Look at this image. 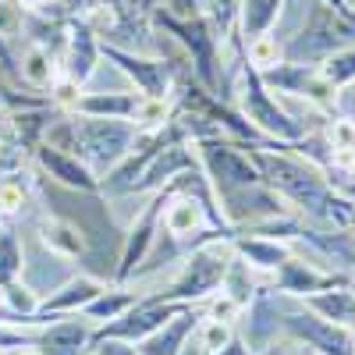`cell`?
<instances>
[{
    "mask_svg": "<svg viewBox=\"0 0 355 355\" xmlns=\"http://www.w3.org/2000/svg\"><path fill=\"white\" fill-rule=\"evenodd\" d=\"M345 46H355V8L341 11L327 0H309L306 25L291 36L288 46H281V61L320 64Z\"/></svg>",
    "mask_w": 355,
    "mask_h": 355,
    "instance_id": "cell-1",
    "label": "cell"
},
{
    "mask_svg": "<svg viewBox=\"0 0 355 355\" xmlns=\"http://www.w3.org/2000/svg\"><path fill=\"white\" fill-rule=\"evenodd\" d=\"M242 78H239V107H242V117L263 135V139H270V142H281V146H291V142H299L306 139V121H299L291 110H284L274 93L263 85L259 71L252 64H245V57H242V64H239Z\"/></svg>",
    "mask_w": 355,
    "mask_h": 355,
    "instance_id": "cell-2",
    "label": "cell"
},
{
    "mask_svg": "<svg viewBox=\"0 0 355 355\" xmlns=\"http://www.w3.org/2000/svg\"><path fill=\"white\" fill-rule=\"evenodd\" d=\"M234 259V249H231V239L224 242H206L199 245L185 266H182V274H178V281L160 291V299H171V302H202V299H210V295L224 284V274H227V263Z\"/></svg>",
    "mask_w": 355,
    "mask_h": 355,
    "instance_id": "cell-3",
    "label": "cell"
},
{
    "mask_svg": "<svg viewBox=\"0 0 355 355\" xmlns=\"http://www.w3.org/2000/svg\"><path fill=\"white\" fill-rule=\"evenodd\" d=\"M196 150H199L206 174L214 178L217 196L239 192V189H249V185H263V174H259V167L249 153V142L239 146V142H227V139H199Z\"/></svg>",
    "mask_w": 355,
    "mask_h": 355,
    "instance_id": "cell-4",
    "label": "cell"
},
{
    "mask_svg": "<svg viewBox=\"0 0 355 355\" xmlns=\"http://www.w3.org/2000/svg\"><path fill=\"white\" fill-rule=\"evenodd\" d=\"M266 89H277L284 96H299L316 110H334L341 103V93L320 75L316 64H295V61H277L274 68L259 71Z\"/></svg>",
    "mask_w": 355,
    "mask_h": 355,
    "instance_id": "cell-5",
    "label": "cell"
},
{
    "mask_svg": "<svg viewBox=\"0 0 355 355\" xmlns=\"http://www.w3.org/2000/svg\"><path fill=\"white\" fill-rule=\"evenodd\" d=\"M182 309H185V302H171V299H160V295H157V299H142L128 313L110 320L107 327H100L93 334V345L96 341H128V345H139V341L150 338L153 331H160L164 323L171 316H178Z\"/></svg>",
    "mask_w": 355,
    "mask_h": 355,
    "instance_id": "cell-6",
    "label": "cell"
},
{
    "mask_svg": "<svg viewBox=\"0 0 355 355\" xmlns=\"http://www.w3.org/2000/svg\"><path fill=\"white\" fill-rule=\"evenodd\" d=\"M100 57L114 61L135 85H139V96H153V100H167L171 85H174V64L167 57H139L125 46H114V43H100Z\"/></svg>",
    "mask_w": 355,
    "mask_h": 355,
    "instance_id": "cell-7",
    "label": "cell"
},
{
    "mask_svg": "<svg viewBox=\"0 0 355 355\" xmlns=\"http://www.w3.org/2000/svg\"><path fill=\"white\" fill-rule=\"evenodd\" d=\"M281 327L291 341L313 348V355H355V334L338 327V323L320 320L316 313H288Z\"/></svg>",
    "mask_w": 355,
    "mask_h": 355,
    "instance_id": "cell-8",
    "label": "cell"
},
{
    "mask_svg": "<svg viewBox=\"0 0 355 355\" xmlns=\"http://www.w3.org/2000/svg\"><path fill=\"white\" fill-rule=\"evenodd\" d=\"M348 284L345 274H334V270H320V266L299 259V256H288L277 270H274V291H284V295H295V299H306V295H316V291H327V288H341Z\"/></svg>",
    "mask_w": 355,
    "mask_h": 355,
    "instance_id": "cell-9",
    "label": "cell"
},
{
    "mask_svg": "<svg viewBox=\"0 0 355 355\" xmlns=\"http://www.w3.org/2000/svg\"><path fill=\"white\" fill-rule=\"evenodd\" d=\"M64 78L71 82H89V75L96 71V61H100V40L96 33L89 28L82 18H71L68 21V40H64Z\"/></svg>",
    "mask_w": 355,
    "mask_h": 355,
    "instance_id": "cell-10",
    "label": "cell"
},
{
    "mask_svg": "<svg viewBox=\"0 0 355 355\" xmlns=\"http://www.w3.org/2000/svg\"><path fill=\"white\" fill-rule=\"evenodd\" d=\"M93 323L89 320H57L36 334L40 355H89L93 352Z\"/></svg>",
    "mask_w": 355,
    "mask_h": 355,
    "instance_id": "cell-11",
    "label": "cell"
},
{
    "mask_svg": "<svg viewBox=\"0 0 355 355\" xmlns=\"http://www.w3.org/2000/svg\"><path fill=\"white\" fill-rule=\"evenodd\" d=\"M199 323H202V313L185 306L178 316H171L160 331H153L146 341H139V352L142 355H182L185 345H189V334L199 331Z\"/></svg>",
    "mask_w": 355,
    "mask_h": 355,
    "instance_id": "cell-12",
    "label": "cell"
},
{
    "mask_svg": "<svg viewBox=\"0 0 355 355\" xmlns=\"http://www.w3.org/2000/svg\"><path fill=\"white\" fill-rule=\"evenodd\" d=\"M100 291H103V284H100L96 277H75V281H68V284H64L61 291H53L46 302H40V309H36L33 323H43L46 316H64V313H78V309H85L89 302H93Z\"/></svg>",
    "mask_w": 355,
    "mask_h": 355,
    "instance_id": "cell-13",
    "label": "cell"
},
{
    "mask_svg": "<svg viewBox=\"0 0 355 355\" xmlns=\"http://www.w3.org/2000/svg\"><path fill=\"white\" fill-rule=\"evenodd\" d=\"M160 210H164V192H160L150 206H146V214L132 224V234H128L125 252H121V266H117V277H121V281H128V277L135 274L139 259L146 256V249L153 245V231H157V217H160Z\"/></svg>",
    "mask_w": 355,
    "mask_h": 355,
    "instance_id": "cell-14",
    "label": "cell"
},
{
    "mask_svg": "<svg viewBox=\"0 0 355 355\" xmlns=\"http://www.w3.org/2000/svg\"><path fill=\"white\" fill-rule=\"evenodd\" d=\"M231 249L239 259H245L252 270L274 274L277 266L291 256V245L284 239H266V234H249V239H231Z\"/></svg>",
    "mask_w": 355,
    "mask_h": 355,
    "instance_id": "cell-15",
    "label": "cell"
},
{
    "mask_svg": "<svg viewBox=\"0 0 355 355\" xmlns=\"http://www.w3.org/2000/svg\"><path fill=\"white\" fill-rule=\"evenodd\" d=\"M306 309L316 313L320 320L338 323V327H345V331L355 334V291H352L348 284L316 291V295H306Z\"/></svg>",
    "mask_w": 355,
    "mask_h": 355,
    "instance_id": "cell-16",
    "label": "cell"
},
{
    "mask_svg": "<svg viewBox=\"0 0 355 355\" xmlns=\"http://www.w3.org/2000/svg\"><path fill=\"white\" fill-rule=\"evenodd\" d=\"M284 4L288 0H239V21H234V28L242 33V43L270 36V28L281 18Z\"/></svg>",
    "mask_w": 355,
    "mask_h": 355,
    "instance_id": "cell-17",
    "label": "cell"
},
{
    "mask_svg": "<svg viewBox=\"0 0 355 355\" xmlns=\"http://www.w3.org/2000/svg\"><path fill=\"white\" fill-rule=\"evenodd\" d=\"M40 164L50 171V178H57V182L68 185V189H82V192H93L96 189V174L89 171L78 157H71L64 150L43 146V150H40Z\"/></svg>",
    "mask_w": 355,
    "mask_h": 355,
    "instance_id": "cell-18",
    "label": "cell"
},
{
    "mask_svg": "<svg viewBox=\"0 0 355 355\" xmlns=\"http://www.w3.org/2000/svg\"><path fill=\"white\" fill-rule=\"evenodd\" d=\"M139 100L135 93H89V96H78V103L71 107L75 114H85V117H114V121H128L139 110Z\"/></svg>",
    "mask_w": 355,
    "mask_h": 355,
    "instance_id": "cell-19",
    "label": "cell"
},
{
    "mask_svg": "<svg viewBox=\"0 0 355 355\" xmlns=\"http://www.w3.org/2000/svg\"><path fill=\"white\" fill-rule=\"evenodd\" d=\"M18 75L25 85H33V89H46L57 82V53H50L46 46L40 43H28L18 57Z\"/></svg>",
    "mask_w": 355,
    "mask_h": 355,
    "instance_id": "cell-20",
    "label": "cell"
},
{
    "mask_svg": "<svg viewBox=\"0 0 355 355\" xmlns=\"http://www.w3.org/2000/svg\"><path fill=\"white\" fill-rule=\"evenodd\" d=\"M202 210H206V206H202L199 199H178L171 210H167V217H164L167 234H174V239H185V234L199 231V227H202Z\"/></svg>",
    "mask_w": 355,
    "mask_h": 355,
    "instance_id": "cell-21",
    "label": "cell"
},
{
    "mask_svg": "<svg viewBox=\"0 0 355 355\" xmlns=\"http://www.w3.org/2000/svg\"><path fill=\"white\" fill-rule=\"evenodd\" d=\"M135 302H139V299H135V291H125V288L107 291V288H103V291H100L82 313H85L89 320H107V323H110V320H117L121 313H128Z\"/></svg>",
    "mask_w": 355,
    "mask_h": 355,
    "instance_id": "cell-22",
    "label": "cell"
},
{
    "mask_svg": "<svg viewBox=\"0 0 355 355\" xmlns=\"http://www.w3.org/2000/svg\"><path fill=\"white\" fill-rule=\"evenodd\" d=\"M320 68V75L327 78L338 93L345 85H352L355 82V46H345V50H338V53H331L327 61H320L316 64Z\"/></svg>",
    "mask_w": 355,
    "mask_h": 355,
    "instance_id": "cell-23",
    "label": "cell"
},
{
    "mask_svg": "<svg viewBox=\"0 0 355 355\" xmlns=\"http://www.w3.org/2000/svg\"><path fill=\"white\" fill-rule=\"evenodd\" d=\"M21 266L25 259H21V245L15 239V231H0V291L21 277Z\"/></svg>",
    "mask_w": 355,
    "mask_h": 355,
    "instance_id": "cell-24",
    "label": "cell"
},
{
    "mask_svg": "<svg viewBox=\"0 0 355 355\" xmlns=\"http://www.w3.org/2000/svg\"><path fill=\"white\" fill-rule=\"evenodd\" d=\"M281 61V46L277 36H259L252 43H245V64H252L256 71H266Z\"/></svg>",
    "mask_w": 355,
    "mask_h": 355,
    "instance_id": "cell-25",
    "label": "cell"
},
{
    "mask_svg": "<svg viewBox=\"0 0 355 355\" xmlns=\"http://www.w3.org/2000/svg\"><path fill=\"white\" fill-rule=\"evenodd\" d=\"M234 334H231V323H217V320H202L199 323V348H202V355H214V352H220L227 341H231Z\"/></svg>",
    "mask_w": 355,
    "mask_h": 355,
    "instance_id": "cell-26",
    "label": "cell"
},
{
    "mask_svg": "<svg viewBox=\"0 0 355 355\" xmlns=\"http://www.w3.org/2000/svg\"><path fill=\"white\" fill-rule=\"evenodd\" d=\"M239 302H231L227 295L220 291V299H214L210 306H206V320H217V323H234V316H239Z\"/></svg>",
    "mask_w": 355,
    "mask_h": 355,
    "instance_id": "cell-27",
    "label": "cell"
},
{
    "mask_svg": "<svg viewBox=\"0 0 355 355\" xmlns=\"http://www.w3.org/2000/svg\"><path fill=\"white\" fill-rule=\"evenodd\" d=\"M93 352H96V355H142V352H139L135 345H128V341H96Z\"/></svg>",
    "mask_w": 355,
    "mask_h": 355,
    "instance_id": "cell-28",
    "label": "cell"
},
{
    "mask_svg": "<svg viewBox=\"0 0 355 355\" xmlns=\"http://www.w3.org/2000/svg\"><path fill=\"white\" fill-rule=\"evenodd\" d=\"M25 199L21 185H0V210H18Z\"/></svg>",
    "mask_w": 355,
    "mask_h": 355,
    "instance_id": "cell-29",
    "label": "cell"
},
{
    "mask_svg": "<svg viewBox=\"0 0 355 355\" xmlns=\"http://www.w3.org/2000/svg\"><path fill=\"white\" fill-rule=\"evenodd\" d=\"M214 355H256V348H249V341H242V338H231L220 352H214Z\"/></svg>",
    "mask_w": 355,
    "mask_h": 355,
    "instance_id": "cell-30",
    "label": "cell"
},
{
    "mask_svg": "<svg viewBox=\"0 0 355 355\" xmlns=\"http://www.w3.org/2000/svg\"><path fill=\"white\" fill-rule=\"evenodd\" d=\"M331 185H334V189H338V192H341L352 206H355V182H331Z\"/></svg>",
    "mask_w": 355,
    "mask_h": 355,
    "instance_id": "cell-31",
    "label": "cell"
},
{
    "mask_svg": "<svg viewBox=\"0 0 355 355\" xmlns=\"http://www.w3.org/2000/svg\"><path fill=\"white\" fill-rule=\"evenodd\" d=\"M182 355H202V348H199V345H185V352H182Z\"/></svg>",
    "mask_w": 355,
    "mask_h": 355,
    "instance_id": "cell-32",
    "label": "cell"
},
{
    "mask_svg": "<svg viewBox=\"0 0 355 355\" xmlns=\"http://www.w3.org/2000/svg\"><path fill=\"white\" fill-rule=\"evenodd\" d=\"M15 355H40V352H36V348H18Z\"/></svg>",
    "mask_w": 355,
    "mask_h": 355,
    "instance_id": "cell-33",
    "label": "cell"
},
{
    "mask_svg": "<svg viewBox=\"0 0 355 355\" xmlns=\"http://www.w3.org/2000/svg\"><path fill=\"white\" fill-rule=\"evenodd\" d=\"M348 234H352V245H355V220H352V227H348Z\"/></svg>",
    "mask_w": 355,
    "mask_h": 355,
    "instance_id": "cell-34",
    "label": "cell"
},
{
    "mask_svg": "<svg viewBox=\"0 0 355 355\" xmlns=\"http://www.w3.org/2000/svg\"><path fill=\"white\" fill-rule=\"evenodd\" d=\"M281 355H284V352H281ZM295 355H302V352H295Z\"/></svg>",
    "mask_w": 355,
    "mask_h": 355,
    "instance_id": "cell-35",
    "label": "cell"
},
{
    "mask_svg": "<svg viewBox=\"0 0 355 355\" xmlns=\"http://www.w3.org/2000/svg\"><path fill=\"white\" fill-rule=\"evenodd\" d=\"M89 355H96V352H89Z\"/></svg>",
    "mask_w": 355,
    "mask_h": 355,
    "instance_id": "cell-36",
    "label": "cell"
},
{
    "mask_svg": "<svg viewBox=\"0 0 355 355\" xmlns=\"http://www.w3.org/2000/svg\"><path fill=\"white\" fill-rule=\"evenodd\" d=\"M352 8H355V0H352Z\"/></svg>",
    "mask_w": 355,
    "mask_h": 355,
    "instance_id": "cell-37",
    "label": "cell"
}]
</instances>
